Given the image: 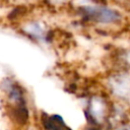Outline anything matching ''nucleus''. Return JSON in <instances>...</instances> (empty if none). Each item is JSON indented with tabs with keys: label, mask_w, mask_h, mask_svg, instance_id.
I'll list each match as a JSON object with an SVG mask.
<instances>
[{
	"label": "nucleus",
	"mask_w": 130,
	"mask_h": 130,
	"mask_svg": "<svg viewBox=\"0 0 130 130\" xmlns=\"http://www.w3.org/2000/svg\"><path fill=\"white\" fill-rule=\"evenodd\" d=\"M80 12L84 19L104 23V24H117L123 20L122 14L113 8L108 7H80Z\"/></svg>",
	"instance_id": "obj_1"
},
{
	"label": "nucleus",
	"mask_w": 130,
	"mask_h": 130,
	"mask_svg": "<svg viewBox=\"0 0 130 130\" xmlns=\"http://www.w3.org/2000/svg\"><path fill=\"white\" fill-rule=\"evenodd\" d=\"M26 11V7L25 6H18L16 8H14L8 15V18L13 20V19H16L18 17H20L21 15H23Z\"/></svg>",
	"instance_id": "obj_2"
},
{
	"label": "nucleus",
	"mask_w": 130,
	"mask_h": 130,
	"mask_svg": "<svg viewBox=\"0 0 130 130\" xmlns=\"http://www.w3.org/2000/svg\"><path fill=\"white\" fill-rule=\"evenodd\" d=\"M120 1H122V2H126V1H128V2L130 3V0H120Z\"/></svg>",
	"instance_id": "obj_3"
}]
</instances>
